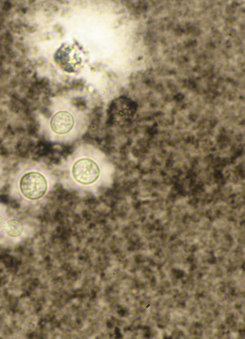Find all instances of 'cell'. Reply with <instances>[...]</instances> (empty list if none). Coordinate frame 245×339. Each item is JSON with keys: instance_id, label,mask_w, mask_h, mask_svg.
Listing matches in <instances>:
<instances>
[{"instance_id": "obj_1", "label": "cell", "mask_w": 245, "mask_h": 339, "mask_svg": "<svg viewBox=\"0 0 245 339\" xmlns=\"http://www.w3.org/2000/svg\"><path fill=\"white\" fill-rule=\"evenodd\" d=\"M71 178L75 183L83 187H89L98 181L102 170L98 162L89 157H79L72 162Z\"/></svg>"}, {"instance_id": "obj_2", "label": "cell", "mask_w": 245, "mask_h": 339, "mask_svg": "<svg viewBox=\"0 0 245 339\" xmlns=\"http://www.w3.org/2000/svg\"><path fill=\"white\" fill-rule=\"evenodd\" d=\"M48 188L46 178L38 172H29L22 176L20 180V191L29 200L40 199L47 193Z\"/></svg>"}, {"instance_id": "obj_3", "label": "cell", "mask_w": 245, "mask_h": 339, "mask_svg": "<svg viewBox=\"0 0 245 339\" xmlns=\"http://www.w3.org/2000/svg\"><path fill=\"white\" fill-rule=\"evenodd\" d=\"M50 125L54 134L58 135H68L74 128V117L69 112L59 111L52 116Z\"/></svg>"}, {"instance_id": "obj_4", "label": "cell", "mask_w": 245, "mask_h": 339, "mask_svg": "<svg viewBox=\"0 0 245 339\" xmlns=\"http://www.w3.org/2000/svg\"><path fill=\"white\" fill-rule=\"evenodd\" d=\"M23 225L19 220L11 219L6 223V232L10 237L13 238L19 237L23 232Z\"/></svg>"}, {"instance_id": "obj_5", "label": "cell", "mask_w": 245, "mask_h": 339, "mask_svg": "<svg viewBox=\"0 0 245 339\" xmlns=\"http://www.w3.org/2000/svg\"><path fill=\"white\" fill-rule=\"evenodd\" d=\"M6 221L5 220L2 218V216H0V232L3 231V229L6 228Z\"/></svg>"}]
</instances>
